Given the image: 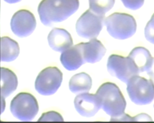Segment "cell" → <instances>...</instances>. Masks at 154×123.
<instances>
[{
    "instance_id": "4fadbf2b",
    "label": "cell",
    "mask_w": 154,
    "mask_h": 123,
    "mask_svg": "<svg viewBox=\"0 0 154 123\" xmlns=\"http://www.w3.org/2000/svg\"><path fill=\"white\" fill-rule=\"evenodd\" d=\"M60 60L67 70H75L80 68L85 63L80 43L62 52Z\"/></svg>"
},
{
    "instance_id": "44dd1931",
    "label": "cell",
    "mask_w": 154,
    "mask_h": 123,
    "mask_svg": "<svg viewBox=\"0 0 154 123\" xmlns=\"http://www.w3.org/2000/svg\"><path fill=\"white\" fill-rule=\"evenodd\" d=\"M123 5L132 10H136L140 8L144 4V0H121Z\"/></svg>"
},
{
    "instance_id": "ffe728a7",
    "label": "cell",
    "mask_w": 154,
    "mask_h": 123,
    "mask_svg": "<svg viewBox=\"0 0 154 123\" xmlns=\"http://www.w3.org/2000/svg\"><path fill=\"white\" fill-rule=\"evenodd\" d=\"M144 36L149 42L154 44V14L144 28Z\"/></svg>"
},
{
    "instance_id": "8fae6325",
    "label": "cell",
    "mask_w": 154,
    "mask_h": 123,
    "mask_svg": "<svg viewBox=\"0 0 154 123\" xmlns=\"http://www.w3.org/2000/svg\"><path fill=\"white\" fill-rule=\"evenodd\" d=\"M48 41L53 50L61 53L73 46L71 34L63 28H54L48 34Z\"/></svg>"
},
{
    "instance_id": "7402d4cb",
    "label": "cell",
    "mask_w": 154,
    "mask_h": 123,
    "mask_svg": "<svg viewBox=\"0 0 154 123\" xmlns=\"http://www.w3.org/2000/svg\"><path fill=\"white\" fill-rule=\"evenodd\" d=\"M134 121H152L151 117L145 113H141L134 117Z\"/></svg>"
},
{
    "instance_id": "cb8c5ba5",
    "label": "cell",
    "mask_w": 154,
    "mask_h": 123,
    "mask_svg": "<svg viewBox=\"0 0 154 123\" xmlns=\"http://www.w3.org/2000/svg\"><path fill=\"white\" fill-rule=\"evenodd\" d=\"M4 1L7 2V3H8L13 4V3H16L21 2V0H4Z\"/></svg>"
},
{
    "instance_id": "ac0fdd59",
    "label": "cell",
    "mask_w": 154,
    "mask_h": 123,
    "mask_svg": "<svg viewBox=\"0 0 154 123\" xmlns=\"http://www.w3.org/2000/svg\"><path fill=\"white\" fill-rule=\"evenodd\" d=\"M115 0H89V9L100 15H105L114 7Z\"/></svg>"
},
{
    "instance_id": "3957f363",
    "label": "cell",
    "mask_w": 154,
    "mask_h": 123,
    "mask_svg": "<svg viewBox=\"0 0 154 123\" xmlns=\"http://www.w3.org/2000/svg\"><path fill=\"white\" fill-rule=\"evenodd\" d=\"M105 26L112 37L125 40L132 37L137 30V23L134 17L126 13L116 12L105 18Z\"/></svg>"
},
{
    "instance_id": "ba28073f",
    "label": "cell",
    "mask_w": 154,
    "mask_h": 123,
    "mask_svg": "<svg viewBox=\"0 0 154 123\" xmlns=\"http://www.w3.org/2000/svg\"><path fill=\"white\" fill-rule=\"evenodd\" d=\"M63 74L57 67H48L38 74L35 82L36 91L42 96L54 94L60 87Z\"/></svg>"
},
{
    "instance_id": "6da1fadb",
    "label": "cell",
    "mask_w": 154,
    "mask_h": 123,
    "mask_svg": "<svg viewBox=\"0 0 154 123\" xmlns=\"http://www.w3.org/2000/svg\"><path fill=\"white\" fill-rule=\"evenodd\" d=\"M79 0H42L37 11L43 25L51 26L75 14L79 8Z\"/></svg>"
},
{
    "instance_id": "8992f818",
    "label": "cell",
    "mask_w": 154,
    "mask_h": 123,
    "mask_svg": "<svg viewBox=\"0 0 154 123\" xmlns=\"http://www.w3.org/2000/svg\"><path fill=\"white\" fill-rule=\"evenodd\" d=\"M105 15L97 14L89 9L76 21L77 34L88 39L96 38L105 25Z\"/></svg>"
},
{
    "instance_id": "5b68a950",
    "label": "cell",
    "mask_w": 154,
    "mask_h": 123,
    "mask_svg": "<svg viewBox=\"0 0 154 123\" xmlns=\"http://www.w3.org/2000/svg\"><path fill=\"white\" fill-rule=\"evenodd\" d=\"M12 114L21 121L33 120L38 112L36 98L28 92H21L13 98L11 103Z\"/></svg>"
},
{
    "instance_id": "30bf717a",
    "label": "cell",
    "mask_w": 154,
    "mask_h": 123,
    "mask_svg": "<svg viewBox=\"0 0 154 123\" xmlns=\"http://www.w3.org/2000/svg\"><path fill=\"white\" fill-rule=\"evenodd\" d=\"M74 105L76 112L85 117H91L102 108V103L97 94L88 92L80 94L74 100Z\"/></svg>"
},
{
    "instance_id": "7a4b0ae2",
    "label": "cell",
    "mask_w": 154,
    "mask_h": 123,
    "mask_svg": "<svg viewBox=\"0 0 154 123\" xmlns=\"http://www.w3.org/2000/svg\"><path fill=\"white\" fill-rule=\"evenodd\" d=\"M102 103V108L111 119L122 116L127 106L126 100L115 83H103L96 91Z\"/></svg>"
},
{
    "instance_id": "2e32d148",
    "label": "cell",
    "mask_w": 154,
    "mask_h": 123,
    "mask_svg": "<svg viewBox=\"0 0 154 123\" xmlns=\"http://www.w3.org/2000/svg\"><path fill=\"white\" fill-rule=\"evenodd\" d=\"M17 77L11 69L2 68V96L6 98L17 89Z\"/></svg>"
},
{
    "instance_id": "9a60e30c",
    "label": "cell",
    "mask_w": 154,
    "mask_h": 123,
    "mask_svg": "<svg viewBox=\"0 0 154 123\" xmlns=\"http://www.w3.org/2000/svg\"><path fill=\"white\" fill-rule=\"evenodd\" d=\"M92 87V79L85 73H80L74 75L69 82L71 92L76 94L89 92Z\"/></svg>"
},
{
    "instance_id": "5bb4252c",
    "label": "cell",
    "mask_w": 154,
    "mask_h": 123,
    "mask_svg": "<svg viewBox=\"0 0 154 123\" xmlns=\"http://www.w3.org/2000/svg\"><path fill=\"white\" fill-rule=\"evenodd\" d=\"M128 56L132 60L140 73L146 71L150 67L153 60L150 51L143 47L134 48Z\"/></svg>"
},
{
    "instance_id": "9c48e42d",
    "label": "cell",
    "mask_w": 154,
    "mask_h": 123,
    "mask_svg": "<svg viewBox=\"0 0 154 123\" xmlns=\"http://www.w3.org/2000/svg\"><path fill=\"white\" fill-rule=\"evenodd\" d=\"M37 22L33 14L28 10H20L14 14L11 28L16 36L23 38L30 35L35 30Z\"/></svg>"
},
{
    "instance_id": "277c9868",
    "label": "cell",
    "mask_w": 154,
    "mask_h": 123,
    "mask_svg": "<svg viewBox=\"0 0 154 123\" xmlns=\"http://www.w3.org/2000/svg\"><path fill=\"white\" fill-rule=\"evenodd\" d=\"M127 91L131 100L137 105L150 104L154 99V83L139 75L129 80Z\"/></svg>"
},
{
    "instance_id": "603a6c76",
    "label": "cell",
    "mask_w": 154,
    "mask_h": 123,
    "mask_svg": "<svg viewBox=\"0 0 154 123\" xmlns=\"http://www.w3.org/2000/svg\"><path fill=\"white\" fill-rule=\"evenodd\" d=\"M147 74L150 77V78L154 80V58H153L152 63L150 65V67L146 70Z\"/></svg>"
},
{
    "instance_id": "d6986e66",
    "label": "cell",
    "mask_w": 154,
    "mask_h": 123,
    "mask_svg": "<svg viewBox=\"0 0 154 123\" xmlns=\"http://www.w3.org/2000/svg\"><path fill=\"white\" fill-rule=\"evenodd\" d=\"M38 121H64V119L59 112L49 111L43 113Z\"/></svg>"
},
{
    "instance_id": "d4e9b609",
    "label": "cell",
    "mask_w": 154,
    "mask_h": 123,
    "mask_svg": "<svg viewBox=\"0 0 154 123\" xmlns=\"http://www.w3.org/2000/svg\"><path fill=\"white\" fill-rule=\"evenodd\" d=\"M153 107H154V105H153Z\"/></svg>"
},
{
    "instance_id": "e0dca14e",
    "label": "cell",
    "mask_w": 154,
    "mask_h": 123,
    "mask_svg": "<svg viewBox=\"0 0 154 123\" xmlns=\"http://www.w3.org/2000/svg\"><path fill=\"white\" fill-rule=\"evenodd\" d=\"M20 53L17 42L8 37H2V61L11 62L15 60Z\"/></svg>"
},
{
    "instance_id": "52a82bcc",
    "label": "cell",
    "mask_w": 154,
    "mask_h": 123,
    "mask_svg": "<svg viewBox=\"0 0 154 123\" xmlns=\"http://www.w3.org/2000/svg\"><path fill=\"white\" fill-rule=\"evenodd\" d=\"M107 68L108 72L112 76L116 77L125 83L134 76L140 73L132 60L127 56L111 55L107 60Z\"/></svg>"
},
{
    "instance_id": "7c38bea8",
    "label": "cell",
    "mask_w": 154,
    "mask_h": 123,
    "mask_svg": "<svg viewBox=\"0 0 154 123\" xmlns=\"http://www.w3.org/2000/svg\"><path fill=\"white\" fill-rule=\"evenodd\" d=\"M85 63L94 64L98 62L106 53V48L99 40L90 39L88 42L80 43Z\"/></svg>"
}]
</instances>
